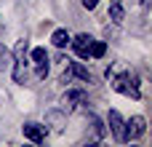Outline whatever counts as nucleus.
Masks as SVG:
<instances>
[{"instance_id": "6e6552de", "label": "nucleus", "mask_w": 152, "mask_h": 147, "mask_svg": "<svg viewBox=\"0 0 152 147\" xmlns=\"http://www.w3.org/2000/svg\"><path fill=\"white\" fill-rule=\"evenodd\" d=\"M67 70H69V75H72V78H80L83 83H91V72H88L80 62H69V67H67Z\"/></svg>"}, {"instance_id": "1a4fd4ad", "label": "nucleus", "mask_w": 152, "mask_h": 147, "mask_svg": "<svg viewBox=\"0 0 152 147\" xmlns=\"http://www.w3.org/2000/svg\"><path fill=\"white\" fill-rule=\"evenodd\" d=\"M110 19L115 21V24H120L123 19H126V11H123V5L115 0V3H110Z\"/></svg>"}, {"instance_id": "423d86ee", "label": "nucleus", "mask_w": 152, "mask_h": 147, "mask_svg": "<svg viewBox=\"0 0 152 147\" xmlns=\"http://www.w3.org/2000/svg\"><path fill=\"white\" fill-rule=\"evenodd\" d=\"M32 64H35V75L43 80L48 75V54H45V48H32Z\"/></svg>"}, {"instance_id": "4468645a", "label": "nucleus", "mask_w": 152, "mask_h": 147, "mask_svg": "<svg viewBox=\"0 0 152 147\" xmlns=\"http://www.w3.org/2000/svg\"><path fill=\"white\" fill-rule=\"evenodd\" d=\"M99 5V0H83V8H88V11H94Z\"/></svg>"}, {"instance_id": "f8f14e48", "label": "nucleus", "mask_w": 152, "mask_h": 147, "mask_svg": "<svg viewBox=\"0 0 152 147\" xmlns=\"http://www.w3.org/2000/svg\"><path fill=\"white\" fill-rule=\"evenodd\" d=\"M104 51H107V43H102V40H94V43H91V54H88V56H94V59H102V56H104Z\"/></svg>"}, {"instance_id": "20e7f679", "label": "nucleus", "mask_w": 152, "mask_h": 147, "mask_svg": "<svg viewBox=\"0 0 152 147\" xmlns=\"http://www.w3.org/2000/svg\"><path fill=\"white\" fill-rule=\"evenodd\" d=\"M107 123H110V131H112V137H115L118 142H126V121H123V115H120L118 110H110V115H107Z\"/></svg>"}, {"instance_id": "9d476101", "label": "nucleus", "mask_w": 152, "mask_h": 147, "mask_svg": "<svg viewBox=\"0 0 152 147\" xmlns=\"http://www.w3.org/2000/svg\"><path fill=\"white\" fill-rule=\"evenodd\" d=\"M51 40H53V46H56V48H64V46L69 43V32H67V29H53Z\"/></svg>"}, {"instance_id": "0eeeda50", "label": "nucleus", "mask_w": 152, "mask_h": 147, "mask_svg": "<svg viewBox=\"0 0 152 147\" xmlns=\"http://www.w3.org/2000/svg\"><path fill=\"white\" fill-rule=\"evenodd\" d=\"M21 131H24V139H29L35 145H40L45 139V126H40V123H24Z\"/></svg>"}, {"instance_id": "ddd939ff", "label": "nucleus", "mask_w": 152, "mask_h": 147, "mask_svg": "<svg viewBox=\"0 0 152 147\" xmlns=\"http://www.w3.org/2000/svg\"><path fill=\"white\" fill-rule=\"evenodd\" d=\"M8 59H11V54H8V48H5V46L0 43V70H3V64H5Z\"/></svg>"}, {"instance_id": "f257e3e1", "label": "nucleus", "mask_w": 152, "mask_h": 147, "mask_svg": "<svg viewBox=\"0 0 152 147\" xmlns=\"http://www.w3.org/2000/svg\"><path fill=\"white\" fill-rule=\"evenodd\" d=\"M107 80H110V86H112L118 94H126V96H134V99L142 96L139 83H136V75H134L123 62H115V64L107 67Z\"/></svg>"}, {"instance_id": "39448f33", "label": "nucleus", "mask_w": 152, "mask_h": 147, "mask_svg": "<svg viewBox=\"0 0 152 147\" xmlns=\"http://www.w3.org/2000/svg\"><path fill=\"white\" fill-rule=\"evenodd\" d=\"M69 43H72V48H75V54H77L80 59H88V54H91V43H94V37H91V35L80 32V35L69 37Z\"/></svg>"}, {"instance_id": "f03ea898", "label": "nucleus", "mask_w": 152, "mask_h": 147, "mask_svg": "<svg viewBox=\"0 0 152 147\" xmlns=\"http://www.w3.org/2000/svg\"><path fill=\"white\" fill-rule=\"evenodd\" d=\"M27 40H19L16 48H13V80L16 83H24L27 78Z\"/></svg>"}, {"instance_id": "7ed1b4c3", "label": "nucleus", "mask_w": 152, "mask_h": 147, "mask_svg": "<svg viewBox=\"0 0 152 147\" xmlns=\"http://www.w3.org/2000/svg\"><path fill=\"white\" fill-rule=\"evenodd\" d=\"M144 131H147V121L142 115H134L131 121H126V142H136Z\"/></svg>"}, {"instance_id": "9b49d317", "label": "nucleus", "mask_w": 152, "mask_h": 147, "mask_svg": "<svg viewBox=\"0 0 152 147\" xmlns=\"http://www.w3.org/2000/svg\"><path fill=\"white\" fill-rule=\"evenodd\" d=\"M67 102H75V107H83L88 104V96L83 91H67Z\"/></svg>"}]
</instances>
